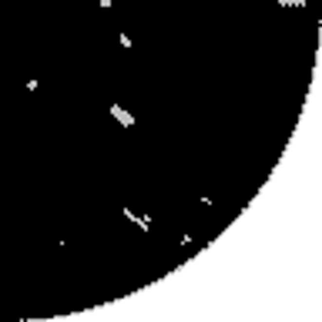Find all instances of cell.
I'll return each instance as SVG.
<instances>
[{"label": "cell", "mask_w": 322, "mask_h": 322, "mask_svg": "<svg viewBox=\"0 0 322 322\" xmlns=\"http://www.w3.org/2000/svg\"><path fill=\"white\" fill-rule=\"evenodd\" d=\"M117 44H121L124 51H131V37H128V34H121V37H117Z\"/></svg>", "instance_id": "obj_3"}, {"label": "cell", "mask_w": 322, "mask_h": 322, "mask_svg": "<svg viewBox=\"0 0 322 322\" xmlns=\"http://www.w3.org/2000/svg\"><path fill=\"white\" fill-rule=\"evenodd\" d=\"M108 111H111V117H114L117 124H124V128H131V124H134V117L128 114V111H124V108H121V104H111V108H108Z\"/></svg>", "instance_id": "obj_1"}, {"label": "cell", "mask_w": 322, "mask_h": 322, "mask_svg": "<svg viewBox=\"0 0 322 322\" xmlns=\"http://www.w3.org/2000/svg\"><path fill=\"white\" fill-rule=\"evenodd\" d=\"M121 215H124V218H128V222H134V225H138V228H141V232H151V218H145V215H134V211H131V208H124V211H121Z\"/></svg>", "instance_id": "obj_2"}, {"label": "cell", "mask_w": 322, "mask_h": 322, "mask_svg": "<svg viewBox=\"0 0 322 322\" xmlns=\"http://www.w3.org/2000/svg\"><path fill=\"white\" fill-rule=\"evenodd\" d=\"M111 3H114V0H97V7H104V10H111Z\"/></svg>", "instance_id": "obj_4"}]
</instances>
